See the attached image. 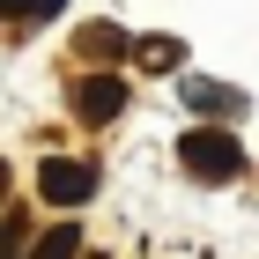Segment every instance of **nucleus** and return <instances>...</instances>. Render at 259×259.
<instances>
[{"mask_svg": "<svg viewBox=\"0 0 259 259\" xmlns=\"http://www.w3.org/2000/svg\"><path fill=\"white\" fill-rule=\"evenodd\" d=\"M178 170L200 178V185H222V178L244 170V148H237L230 126H185V134H178Z\"/></svg>", "mask_w": 259, "mask_h": 259, "instance_id": "1", "label": "nucleus"}, {"mask_svg": "<svg viewBox=\"0 0 259 259\" xmlns=\"http://www.w3.org/2000/svg\"><path fill=\"white\" fill-rule=\"evenodd\" d=\"M89 193H97V163H81V156H45L37 163V200H52V207L74 215Z\"/></svg>", "mask_w": 259, "mask_h": 259, "instance_id": "2", "label": "nucleus"}, {"mask_svg": "<svg viewBox=\"0 0 259 259\" xmlns=\"http://www.w3.org/2000/svg\"><path fill=\"white\" fill-rule=\"evenodd\" d=\"M126 111V81L119 74H81L74 81V119L81 126H111Z\"/></svg>", "mask_w": 259, "mask_h": 259, "instance_id": "3", "label": "nucleus"}, {"mask_svg": "<svg viewBox=\"0 0 259 259\" xmlns=\"http://www.w3.org/2000/svg\"><path fill=\"white\" fill-rule=\"evenodd\" d=\"M89 244H81V222H52L45 237H30V259H81Z\"/></svg>", "mask_w": 259, "mask_h": 259, "instance_id": "4", "label": "nucleus"}, {"mask_svg": "<svg viewBox=\"0 0 259 259\" xmlns=\"http://www.w3.org/2000/svg\"><path fill=\"white\" fill-rule=\"evenodd\" d=\"M81 52H97V60H119V52H134V37H126L119 22H89V30H81Z\"/></svg>", "mask_w": 259, "mask_h": 259, "instance_id": "5", "label": "nucleus"}, {"mask_svg": "<svg viewBox=\"0 0 259 259\" xmlns=\"http://www.w3.org/2000/svg\"><path fill=\"white\" fill-rule=\"evenodd\" d=\"M185 104H200V111H230V119L244 111L237 89H215V81H185Z\"/></svg>", "mask_w": 259, "mask_h": 259, "instance_id": "6", "label": "nucleus"}, {"mask_svg": "<svg viewBox=\"0 0 259 259\" xmlns=\"http://www.w3.org/2000/svg\"><path fill=\"white\" fill-rule=\"evenodd\" d=\"M134 67H185V45L178 37H141L134 45Z\"/></svg>", "mask_w": 259, "mask_h": 259, "instance_id": "7", "label": "nucleus"}, {"mask_svg": "<svg viewBox=\"0 0 259 259\" xmlns=\"http://www.w3.org/2000/svg\"><path fill=\"white\" fill-rule=\"evenodd\" d=\"M60 0H0V22H22V15H52Z\"/></svg>", "mask_w": 259, "mask_h": 259, "instance_id": "8", "label": "nucleus"}, {"mask_svg": "<svg viewBox=\"0 0 259 259\" xmlns=\"http://www.w3.org/2000/svg\"><path fill=\"white\" fill-rule=\"evenodd\" d=\"M8 185H15V170H8V163H0V207H8Z\"/></svg>", "mask_w": 259, "mask_h": 259, "instance_id": "9", "label": "nucleus"}]
</instances>
